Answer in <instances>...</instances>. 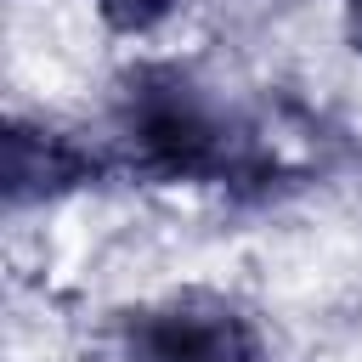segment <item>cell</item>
I'll use <instances>...</instances> for the list:
<instances>
[{
	"mask_svg": "<svg viewBox=\"0 0 362 362\" xmlns=\"http://www.w3.org/2000/svg\"><path fill=\"white\" fill-rule=\"evenodd\" d=\"M119 141L141 175L158 181H260L272 170V153L249 124L232 119V107L198 85L187 68L147 62L119 90Z\"/></svg>",
	"mask_w": 362,
	"mask_h": 362,
	"instance_id": "1",
	"label": "cell"
},
{
	"mask_svg": "<svg viewBox=\"0 0 362 362\" xmlns=\"http://www.w3.org/2000/svg\"><path fill=\"white\" fill-rule=\"evenodd\" d=\"M119 362H266L255 322L221 294H170L119 334Z\"/></svg>",
	"mask_w": 362,
	"mask_h": 362,
	"instance_id": "2",
	"label": "cell"
},
{
	"mask_svg": "<svg viewBox=\"0 0 362 362\" xmlns=\"http://www.w3.org/2000/svg\"><path fill=\"white\" fill-rule=\"evenodd\" d=\"M96 175V153H85L74 136L45 124H11L6 136V198L11 204H45L57 192H74Z\"/></svg>",
	"mask_w": 362,
	"mask_h": 362,
	"instance_id": "3",
	"label": "cell"
},
{
	"mask_svg": "<svg viewBox=\"0 0 362 362\" xmlns=\"http://www.w3.org/2000/svg\"><path fill=\"white\" fill-rule=\"evenodd\" d=\"M90 6H96L102 23L119 28V34H153V28L175 11V0H90Z\"/></svg>",
	"mask_w": 362,
	"mask_h": 362,
	"instance_id": "4",
	"label": "cell"
},
{
	"mask_svg": "<svg viewBox=\"0 0 362 362\" xmlns=\"http://www.w3.org/2000/svg\"><path fill=\"white\" fill-rule=\"evenodd\" d=\"M345 40L362 51V0H345Z\"/></svg>",
	"mask_w": 362,
	"mask_h": 362,
	"instance_id": "5",
	"label": "cell"
}]
</instances>
